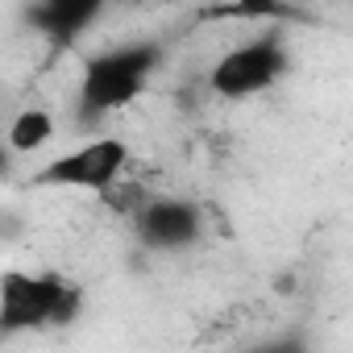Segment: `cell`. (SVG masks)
Segmentation results:
<instances>
[{
  "label": "cell",
  "mask_w": 353,
  "mask_h": 353,
  "mask_svg": "<svg viewBox=\"0 0 353 353\" xmlns=\"http://www.w3.org/2000/svg\"><path fill=\"white\" fill-rule=\"evenodd\" d=\"M162 59H166V46L154 42V38L121 42V46H108V50L92 54L83 63V75H79V108H75L79 125L96 129L112 112L141 100L145 88L154 83Z\"/></svg>",
  "instance_id": "1"
},
{
  "label": "cell",
  "mask_w": 353,
  "mask_h": 353,
  "mask_svg": "<svg viewBox=\"0 0 353 353\" xmlns=\"http://www.w3.org/2000/svg\"><path fill=\"white\" fill-rule=\"evenodd\" d=\"M83 312V291L79 283L42 270H5L0 279V332H46V328H67Z\"/></svg>",
  "instance_id": "2"
},
{
  "label": "cell",
  "mask_w": 353,
  "mask_h": 353,
  "mask_svg": "<svg viewBox=\"0 0 353 353\" xmlns=\"http://www.w3.org/2000/svg\"><path fill=\"white\" fill-rule=\"evenodd\" d=\"M129 170V145L121 137H92L59 158H50L46 166H38L30 174V188L38 192H96V196H112V188L121 183V174Z\"/></svg>",
  "instance_id": "3"
},
{
  "label": "cell",
  "mask_w": 353,
  "mask_h": 353,
  "mask_svg": "<svg viewBox=\"0 0 353 353\" xmlns=\"http://www.w3.org/2000/svg\"><path fill=\"white\" fill-rule=\"evenodd\" d=\"M287 71H291L287 38H283V30H266V34L225 50L208 75V88L221 100H250V96L270 92L279 79H287Z\"/></svg>",
  "instance_id": "4"
},
{
  "label": "cell",
  "mask_w": 353,
  "mask_h": 353,
  "mask_svg": "<svg viewBox=\"0 0 353 353\" xmlns=\"http://www.w3.org/2000/svg\"><path fill=\"white\" fill-rule=\"evenodd\" d=\"M133 233H137L141 250L179 254L204 237V212H200V204L179 200V196H150L133 212Z\"/></svg>",
  "instance_id": "5"
},
{
  "label": "cell",
  "mask_w": 353,
  "mask_h": 353,
  "mask_svg": "<svg viewBox=\"0 0 353 353\" xmlns=\"http://www.w3.org/2000/svg\"><path fill=\"white\" fill-rule=\"evenodd\" d=\"M100 13H104V0H42V5L26 9V21L54 50H63V46H75L92 30V21H100Z\"/></svg>",
  "instance_id": "6"
},
{
  "label": "cell",
  "mask_w": 353,
  "mask_h": 353,
  "mask_svg": "<svg viewBox=\"0 0 353 353\" xmlns=\"http://www.w3.org/2000/svg\"><path fill=\"white\" fill-rule=\"evenodd\" d=\"M54 137V117L46 108H21L9 125V150L13 154H34Z\"/></svg>",
  "instance_id": "7"
},
{
  "label": "cell",
  "mask_w": 353,
  "mask_h": 353,
  "mask_svg": "<svg viewBox=\"0 0 353 353\" xmlns=\"http://www.w3.org/2000/svg\"><path fill=\"white\" fill-rule=\"evenodd\" d=\"M200 21H303L299 9L274 5V0H258V5H212L200 9Z\"/></svg>",
  "instance_id": "8"
},
{
  "label": "cell",
  "mask_w": 353,
  "mask_h": 353,
  "mask_svg": "<svg viewBox=\"0 0 353 353\" xmlns=\"http://www.w3.org/2000/svg\"><path fill=\"white\" fill-rule=\"evenodd\" d=\"M250 353H307V341L303 336H279V341H266Z\"/></svg>",
  "instance_id": "9"
}]
</instances>
